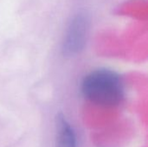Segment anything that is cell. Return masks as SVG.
<instances>
[{"label":"cell","mask_w":148,"mask_h":147,"mask_svg":"<svg viewBox=\"0 0 148 147\" xmlns=\"http://www.w3.org/2000/svg\"><path fill=\"white\" fill-rule=\"evenodd\" d=\"M56 147H76L74 130L62 114L56 120Z\"/></svg>","instance_id":"3957f363"},{"label":"cell","mask_w":148,"mask_h":147,"mask_svg":"<svg viewBox=\"0 0 148 147\" xmlns=\"http://www.w3.org/2000/svg\"><path fill=\"white\" fill-rule=\"evenodd\" d=\"M83 96L104 107H114L124 99L125 88L121 75L108 68H98L84 76L81 84Z\"/></svg>","instance_id":"6da1fadb"},{"label":"cell","mask_w":148,"mask_h":147,"mask_svg":"<svg viewBox=\"0 0 148 147\" xmlns=\"http://www.w3.org/2000/svg\"><path fill=\"white\" fill-rule=\"evenodd\" d=\"M89 33V20L85 14L79 13L69 23L62 40V50L66 56H75L83 50Z\"/></svg>","instance_id":"7a4b0ae2"}]
</instances>
